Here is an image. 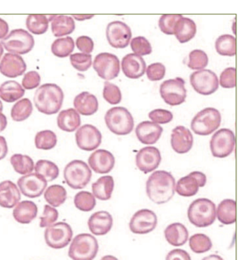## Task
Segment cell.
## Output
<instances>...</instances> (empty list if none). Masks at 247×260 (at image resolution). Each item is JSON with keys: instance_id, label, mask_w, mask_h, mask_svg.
Returning a JSON list of instances; mask_svg holds the SVG:
<instances>
[{"instance_id": "1", "label": "cell", "mask_w": 247, "mask_h": 260, "mask_svg": "<svg viewBox=\"0 0 247 260\" xmlns=\"http://www.w3.org/2000/svg\"><path fill=\"white\" fill-rule=\"evenodd\" d=\"M175 188L174 177L165 171H155L146 181V194L158 205L169 202L174 196Z\"/></svg>"}, {"instance_id": "2", "label": "cell", "mask_w": 247, "mask_h": 260, "mask_svg": "<svg viewBox=\"0 0 247 260\" xmlns=\"http://www.w3.org/2000/svg\"><path fill=\"white\" fill-rule=\"evenodd\" d=\"M64 93L62 88L54 84L42 85L34 93V102L36 108L45 115L58 113L62 108Z\"/></svg>"}, {"instance_id": "3", "label": "cell", "mask_w": 247, "mask_h": 260, "mask_svg": "<svg viewBox=\"0 0 247 260\" xmlns=\"http://www.w3.org/2000/svg\"><path fill=\"white\" fill-rule=\"evenodd\" d=\"M188 218L196 227H208L215 221V205L208 199H197L189 207Z\"/></svg>"}, {"instance_id": "4", "label": "cell", "mask_w": 247, "mask_h": 260, "mask_svg": "<svg viewBox=\"0 0 247 260\" xmlns=\"http://www.w3.org/2000/svg\"><path fill=\"white\" fill-rule=\"evenodd\" d=\"M99 251V244L95 236L88 234H78L73 239L68 256L73 260H92Z\"/></svg>"}, {"instance_id": "5", "label": "cell", "mask_w": 247, "mask_h": 260, "mask_svg": "<svg viewBox=\"0 0 247 260\" xmlns=\"http://www.w3.org/2000/svg\"><path fill=\"white\" fill-rule=\"evenodd\" d=\"M105 120L109 130L116 135H128L134 129V118L130 112L122 107H115L109 110Z\"/></svg>"}, {"instance_id": "6", "label": "cell", "mask_w": 247, "mask_h": 260, "mask_svg": "<svg viewBox=\"0 0 247 260\" xmlns=\"http://www.w3.org/2000/svg\"><path fill=\"white\" fill-rule=\"evenodd\" d=\"M63 175L68 186L73 189H82L91 181L92 173L86 162L76 159L68 163Z\"/></svg>"}, {"instance_id": "7", "label": "cell", "mask_w": 247, "mask_h": 260, "mask_svg": "<svg viewBox=\"0 0 247 260\" xmlns=\"http://www.w3.org/2000/svg\"><path fill=\"white\" fill-rule=\"evenodd\" d=\"M221 123V113L217 109L207 108L194 117L191 123V128L197 135L208 136L217 130Z\"/></svg>"}, {"instance_id": "8", "label": "cell", "mask_w": 247, "mask_h": 260, "mask_svg": "<svg viewBox=\"0 0 247 260\" xmlns=\"http://www.w3.org/2000/svg\"><path fill=\"white\" fill-rule=\"evenodd\" d=\"M1 44L9 53L25 54L33 49L35 41L27 30L19 28L12 30L2 40Z\"/></svg>"}, {"instance_id": "9", "label": "cell", "mask_w": 247, "mask_h": 260, "mask_svg": "<svg viewBox=\"0 0 247 260\" xmlns=\"http://www.w3.org/2000/svg\"><path fill=\"white\" fill-rule=\"evenodd\" d=\"M72 228L67 222H59L47 227L44 240L47 245L54 249L66 247L72 240Z\"/></svg>"}, {"instance_id": "10", "label": "cell", "mask_w": 247, "mask_h": 260, "mask_svg": "<svg viewBox=\"0 0 247 260\" xmlns=\"http://www.w3.org/2000/svg\"><path fill=\"white\" fill-rule=\"evenodd\" d=\"M160 96L170 106L181 105L187 99L185 81L180 77L165 81L160 88Z\"/></svg>"}, {"instance_id": "11", "label": "cell", "mask_w": 247, "mask_h": 260, "mask_svg": "<svg viewBox=\"0 0 247 260\" xmlns=\"http://www.w3.org/2000/svg\"><path fill=\"white\" fill-rule=\"evenodd\" d=\"M235 144L234 133L228 128L220 129L211 139V152L214 157H227L233 152Z\"/></svg>"}, {"instance_id": "12", "label": "cell", "mask_w": 247, "mask_h": 260, "mask_svg": "<svg viewBox=\"0 0 247 260\" xmlns=\"http://www.w3.org/2000/svg\"><path fill=\"white\" fill-rule=\"evenodd\" d=\"M94 69L102 79H115L120 73V60L115 54L103 52L97 54L94 60Z\"/></svg>"}, {"instance_id": "13", "label": "cell", "mask_w": 247, "mask_h": 260, "mask_svg": "<svg viewBox=\"0 0 247 260\" xmlns=\"http://www.w3.org/2000/svg\"><path fill=\"white\" fill-rule=\"evenodd\" d=\"M192 87L197 93L208 96L215 92L219 87L217 75L210 70H200L190 76Z\"/></svg>"}, {"instance_id": "14", "label": "cell", "mask_w": 247, "mask_h": 260, "mask_svg": "<svg viewBox=\"0 0 247 260\" xmlns=\"http://www.w3.org/2000/svg\"><path fill=\"white\" fill-rule=\"evenodd\" d=\"M106 36L109 44L114 48L124 49L130 43L132 33L130 27L122 21H113L107 26Z\"/></svg>"}, {"instance_id": "15", "label": "cell", "mask_w": 247, "mask_h": 260, "mask_svg": "<svg viewBox=\"0 0 247 260\" xmlns=\"http://www.w3.org/2000/svg\"><path fill=\"white\" fill-rule=\"evenodd\" d=\"M158 217L151 210L144 209L136 212L131 219L129 227L131 232L135 234H149L156 229Z\"/></svg>"}, {"instance_id": "16", "label": "cell", "mask_w": 247, "mask_h": 260, "mask_svg": "<svg viewBox=\"0 0 247 260\" xmlns=\"http://www.w3.org/2000/svg\"><path fill=\"white\" fill-rule=\"evenodd\" d=\"M20 191L28 198L42 196L47 186V181L37 173H29L20 177L18 181Z\"/></svg>"}, {"instance_id": "17", "label": "cell", "mask_w": 247, "mask_h": 260, "mask_svg": "<svg viewBox=\"0 0 247 260\" xmlns=\"http://www.w3.org/2000/svg\"><path fill=\"white\" fill-rule=\"evenodd\" d=\"M102 136L98 128L86 124L78 129L76 133V142L78 148L91 152L100 147Z\"/></svg>"}, {"instance_id": "18", "label": "cell", "mask_w": 247, "mask_h": 260, "mask_svg": "<svg viewBox=\"0 0 247 260\" xmlns=\"http://www.w3.org/2000/svg\"><path fill=\"white\" fill-rule=\"evenodd\" d=\"M207 183V176L199 171H194L188 176L180 178L177 183L175 191L180 196L193 197L199 191V187H204Z\"/></svg>"}, {"instance_id": "19", "label": "cell", "mask_w": 247, "mask_h": 260, "mask_svg": "<svg viewBox=\"0 0 247 260\" xmlns=\"http://www.w3.org/2000/svg\"><path fill=\"white\" fill-rule=\"evenodd\" d=\"M160 162L161 154L157 147H144L136 156V166L145 174L155 171L159 167Z\"/></svg>"}, {"instance_id": "20", "label": "cell", "mask_w": 247, "mask_h": 260, "mask_svg": "<svg viewBox=\"0 0 247 260\" xmlns=\"http://www.w3.org/2000/svg\"><path fill=\"white\" fill-rule=\"evenodd\" d=\"M26 69V63L19 54L6 53L0 62V73L11 79L22 76Z\"/></svg>"}, {"instance_id": "21", "label": "cell", "mask_w": 247, "mask_h": 260, "mask_svg": "<svg viewBox=\"0 0 247 260\" xmlns=\"http://www.w3.org/2000/svg\"><path fill=\"white\" fill-rule=\"evenodd\" d=\"M88 162L95 173L105 174L113 169L115 160L111 152L105 149H98L90 155Z\"/></svg>"}, {"instance_id": "22", "label": "cell", "mask_w": 247, "mask_h": 260, "mask_svg": "<svg viewBox=\"0 0 247 260\" xmlns=\"http://www.w3.org/2000/svg\"><path fill=\"white\" fill-rule=\"evenodd\" d=\"M170 143L175 152L180 154H186L193 147V135L188 128L180 125L173 129Z\"/></svg>"}, {"instance_id": "23", "label": "cell", "mask_w": 247, "mask_h": 260, "mask_svg": "<svg viewBox=\"0 0 247 260\" xmlns=\"http://www.w3.org/2000/svg\"><path fill=\"white\" fill-rule=\"evenodd\" d=\"M121 66L122 72L129 79H139L145 74V61L138 54H128L122 58Z\"/></svg>"}, {"instance_id": "24", "label": "cell", "mask_w": 247, "mask_h": 260, "mask_svg": "<svg viewBox=\"0 0 247 260\" xmlns=\"http://www.w3.org/2000/svg\"><path fill=\"white\" fill-rule=\"evenodd\" d=\"M113 225L112 215L106 211L95 212L88 221L89 231L96 236H105L111 230Z\"/></svg>"}, {"instance_id": "25", "label": "cell", "mask_w": 247, "mask_h": 260, "mask_svg": "<svg viewBox=\"0 0 247 260\" xmlns=\"http://www.w3.org/2000/svg\"><path fill=\"white\" fill-rule=\"evenodd\" d=\"M163 128L154 122H141L136 128V135L139 142L144 144H154L158 142Z\"/></svg>"}, {"instance_id": "26", "label": "cell", "mask_w": 247, "mask_h": 260, "mask_svg": "<svg viewBox=\"0 0 247 260\" xmlns=\"http://www.w3.org/2000/svg\"><path fill=\"white\" fill-rule=\"evenodd\" d=\"M21 199L19 188L11 181L0 183V207L11 209L20 202Z\"/></svg>"}, {"instance_id": "27", "label": "cell", "mask_w": 247, "mask_h": 260, "mask_svg": "<svg viewBox=\"0 0 247 260\" xmlns=\"http://www.w3.org/2000/svg\"><path fill=\"white\" fill-rule=\"evenodd\" d=\"M73 105L78 113L89 116L96 113L99 109L98 100L92 93L83 91L73 100Z\"/></svg>"}, {"instance_id": "28", "label": "cell", "mask_w": 247, "mask_h": 260, "mask_svg": "<svg viewBox=\"0 0 247 260\" xmlns=\"http://www.w3.org/2000/svg\"><path fill=\"white\" fill-rule=\"evenodd\" d=\"M54 37H62L72 34L76 28V23L72 17L68 15H52L48 17Z\"/></svg>"}, {"instance_id": "29", "label": "cell", "mask_w": 247, "mask_h": 260, "mask_svg": "<svg viewBox=\"0 0 247 260\" xmlns=\"http://www.w3.org/2000/svg\"><path fill=\"white\" fill-rule=\"evenodd\" d=\"M38 207L34 202L25 200L18 202L13 210V217L18 223L29 224L36 218Z\"/></svg>"}, {"instance_id": "30", "label": "cell", "mask_w": 247, "mask_h": 260, "mask_svg": "<svg viewBox=\"0 0 247 260\" xmlns=\"http://www.w3.org/2000/svg\"><path fill=\"white\" fill-rule=\"evenodd\" d=\"M57 123V126L63 132H73L81 125V117L75 109H67L59 113Z\"/></svg>"}, {"instance_id": "31", "label": "cell", "mask_w": 247, "mask_h": 260, "mask_svg": "<svg viewBox=\"0 0 247 260\" xmlns=\"http://www.w3.org/2000/svg\"><path fill=\"white\" fill-rule=\"evenodd\" d=\"M166 241L173 246L184 245L189 239V232L187 228L179 222L170 224L165 230Z\"/></svg>"}, {"instance_id": "32", "label": "cell", "mask_w": 247, "mask_h": 260, "mask_svg": "<svg viewBox=\"0 0 247 260\" xmlns=\"http://www.w3.org/2000/svg\"><path fill=\"white\" fill-rule=\"evenodd\" d=\"M196 33L197 25L194 20L181 17L177 21L174 28V35L180 43H187L192 40L195 37Z\"/></svg>"}, {"instance_id": "33", "label": "cell", "mask_w": 247, "mask_h": 260, "mask_svg": "<svg viewBox=\"0 0 247 260\" xmlns=\"http://www.w3.org/2000/svg\"><path fill=\"white\" fill-rule=\"evenodd\" d=\"M24 94V88L17 81H5L0 86V98L6 103H12L18 101Z\"/></svg>"}, {"instance_id": "34", "label": "cell", "mask_w": 247, "mask_h": 260, "mask_svg": "<svg viewBox=\"0 0 247 260\" xmlns=\"http://www.w3.org/2000/svg\"><path fill=\"white\" fill-rule=\"evenodd\" d=\"M115 183L112 176H102L92 184L93 195L98 200L107 201L110 200Z\"/></svg>"}, {"instance_id": "35", "label": "cell", "mask_w": 247, "mask_h": 260, "mask_svg": "<svg viewBox=\"0 0 247 260\" xmlns=\"http://www.w3.org/2000/svg\"><path fill=\"white\" fill-rule=\"evenodd\" d=\"M218 220L224 225L236 222V202L233 200H223L217 209Z\"/></svg>"}, {"instance_id": "36", "label": "cell", "mask_w": 247, "mask_h": 260, "mask_svg": "<svg viewBox=\"0 0 247 260\" xmlns=\"http://www.w3.org/2000/svg\"><path fill=\"white\" fill-rule=\"evenodd\" d=\"M46 202L53 207H60L67 200V191L60 185H52L44 192Z\"/></svg>"}, {"instance_id": "37", "label": "cell", "mask_w": 247, "mask_h": 260, "mask_svg": "<svg viewBox=\"0 0 247 260\" xmlns=\"http://www.w3.org/2000/svg\"><path fill=\"white\" fill-rule=\"evenodd\" d=\"M36 173L43 177L47 182L54 181L59 176V170L57 165L52 161L41 159L34 166Z\"/></svg>"}, {"instance_id": "38", "label": "cell", "mask_w": 247, "mask_h": 260, "mask_svg": "<svg viewBox=\"0 0 247 260\" xmlns=\"http://www.w3.org/2000/svg\"><path fill=\"white\" fill-rule=\"evenodd\" d=\"M33 112V105L28 98L17 102L11 109V118L14 121L22 122L27 120Z\"/></svg>"}, {"instance_id": "39", "label": "cell", "mask_w": 247, "mask_h": 260, "mask_svg": "<svg viewBox=\"0 0 247 260\" xmlns=\"http://www.w3.org/2000/svg\"><path fill=\"white\" fill-rule=\"evenodd\" d=\"M215 49L221 55L233 57L236 54V39L229 35H221L216 40Z\"/></svg>"}, {"instance_id": "40", "label": "cell", "mask_w": 247, "mask_h": 260, "mask_svg": "<svg viewBox=\"0 0 247 260\" xmlns=\"http://www.w3.org/2000/svg\"><path fill=\"white\" fill-rule=\"evenodd\" d=\"M10 163L13 169L20 175L29 174L34 169L33 159L28 155L21 154H15L10 157Z\"/></svg>"}, {"instance_id": "41", "label": "cell", "mask_w": 247, "mask_h": 260, "mask_svg": "<svg viewBox=\"0 0 247 260\" xmlns=\"http://www.w3.org/2000/svg\"><path fill=\"white\" fill-rule=\"evenodd\" d=\"M48 17L44 15H30L27 17L26 27L30 33L44 35L49 28Z\"/></svg>"}, {"instance_id": "42", "label": "cell", "mask_w": 247, "mask_h": 260, "mask_svg": "<svg viewBox=\"0 0 247 260\" xmlns=\"http://www.w3.org/2000/svg\"><path fill=\"white\" fill-rule=\"evenodd\" d=\"M75 43L72 37L59 38L54 41L51 46V51L57 57H67L74 50Z\"/></svg>"}, {"instance_id": "43", "label": "cell", "mask_w": 247, "mask_h": 260, "mask_svg": "<svg viewBox=\"0 0 247 260\" xmlns=\"http://www.w3.org/2000/svg\"><path fill=\"white\" fill-rule=\"evenodd\" d=\"M34 142L37 149L50 150L57 145V138L52 131L44 130L37 133Z\"/></svg>"}, {"instance_id": "44", "label": "cell", "mask_w": 247, "mask_h": 260, "mask_svg": "<svg viewBox=\"0 0 247 260\" xmlns=\"http://www.w3.org/2000/svg\"><path fill=\"white\" fill-rule=\"evenodd\" d=\"M189 246L194 252L202 254L212 249V243L207 235L197 234L192 236L189 239Z\"/></svg>"}, {"instance_id": "45", "label": "cell", "mask_w": 247, "mask_h": 260, "mask_svg": "<svg viewBox=\"0 0 247 260\" xmlns=\"http://www.w3.org/2000/svg\"><path fill=\"white\" fill-rule=\"evenodd\" d=\"M96 200L92 193L88 191H80L74 197V205L78 210L90 212L96 206Z\"/></svg>"}, {"instance_id": "46", "label": "cell", "mask_w": 247, "mask_h": 260, "mask_svg": "<svg viewBox=\"0 0 247 260\" xmlns=\"http://www.w3.org/2000/svg\"><path fill=\"white\" fill-rule=\"evenodd\" d=\"M188 67L192 70H202L208 64L209 58L207 54L201 50L195 49L189 54Z\"/></svg>"}, {"instance_id": "47", "label": "cell", "mask_w": 247, "mask_h": 260, "mask_svg": "<svg viewBox=\"0 0 247 260\" xmlns=\"http://www.w3.org/2000/svg\"><path fill=\"white\" fill-rule=\"evenodd\" d=\"M73 68L80 72H85L90 69L92 64V57L90 54L75 53L70 57Z\"/></svg>"}, {"instance_id": "48", "label": "cell", "mask_w": 247, "mask_h": 260, "mask_svg": "<svg viewBox=\"0 0 247 260\" xmlns=\"http://www.w3.org/2000/svg\"><path fill=\"white\" fill-rule=\"evenodd\" d=\"M103 98L107 103L111 105H117L121 102L122 93L116 85L105 81L104 86Z\"/></svg>"}, {"instance_id": "49", "label": "cell", "mask_w": 247, "mask_h": 260, "mask_svg": "<svg viewBox=\"0 0 247 260\" xmlns=\"http://www.w3.org/2000/svg\"><path fill=\"white\" fill-rule=\"evenodd\" d=\"M181 17V15H162L159 20L160 29L165 35H174L175 24Z\"/></svg>"}, {"instance_id": "50", "label": "cell", "mask_w": 247, "mask_h": 260, "mask_svg": "<svg viewBox=\"0 0 247 260\" xmlns=\"http://www.w3.org/2000/svg\"><path fill=\"white\" fill-rule=\"evenodd\" d=\"M131 49L138 55H148L152 52L151 44L144 37H137L133 39L131 42Z\"/></svg>"}, {"instance_id": "51", "label": "cell", "mask_w": 247, "mask_h": 260, "mask_svg": "<svg viewBox=\"0 0 247 260\" xmlns=\"http://www.w3.org/2000/svg\"><path fill=\"white\" fill-rule=\"evenodd\" d=\"M59 217V212L53 207L44 205L43 215L40 217L41 228H47L52 225Z\"/></svg>"}, {"instance_id": "52", "label": "cell", "mask_w": 247, "mask_h": 260, "mask_svg": "<svg viewBox=\"0 0 247 260\" xmlns=\"http://www.w3.org/2000/svg\"><path fill=\"white\" fill-rule=\"evenodd\" d=\"M220 84L223 88H233L236 86V69L228 68L221 73Z\"/></svg>"}, {"instance_id": "53", "label": "cell", "mask_w": 247, "mask_h": 260, "mask_svg": "<svg viewBox=\"0 0 247 260\" xmlns=\"http://www.w3.org/2000/svg\"><path fill=\"white\" fill-rule=\"evenodd\" d=\"M149 118L155 123L166 124L172 121L173 115L169 110L156 109L149 113Z\"/></svg>"}, {"instance_id": "54", "label": "cell", "mask_w": 247, "mask_h": 260, "mask_svg": "<svg viewBox=\"0 0 247 260\" xmlns=\"http://www.w3.org/2000/svg\"><path fill=\"white\" fill-rule=\"evenodd\" d=\"M166 69L164 64L160 62L151 64L146 69V76L151 81H160L165 77Z\"/></svg>"}, {"instance_id": "55", "label": "cell", "mask_w": 247, "mask_h": 260, "mask_svg": "<svg viewBox=\"0 0 247 260\" xmlns=\"http://www.w3.org/2000/svg\"><path fill=\"white\" fill-rule=\"evenodd\" d=\"M41 83V76L37 71H29L24 75L22 80V86L27 90H32L38 87Z\"/></svg>"}, {"instance_id": "56", "label": "cell", "mask_w": 247, "mask_h": 260, "mask_svg": "<svg viewBox=\"0 0 247 260\" xmlns=\"http://www.w3.org/2000/svg\"><path fill=\"white\" fill-rule=\"evenodd\" d=\"M76 47L82 53L90 54L92 52L95 44L90 37L81 36L76 40Z\"/></svg>"}, {"instance_id": "57", "label": "cell", "mask_w": 247, "mask_h": 260, "mask_svg": "<svg viewBox=\"0 0 247 260\" xmlns=\"http://www.w3.org/2000/svg\"><path fill=\"white\" fill-rule=\"evenodd\" d=\"M165 259L167 260H190L191 256L187 251L174 249L169 252Z\"/></svg>"}, {"instance_id": "58", "label": "cell", "mask_w": 247, "mask_h": 260, "mask_svg": "<svg viewBox=\"0 0 247 260\" xmlns=\"http://www.w3.org/2000/svg\"><path fill=\"white\" fill-rule=\"evenodd\" d=\"M8 152V143L4 137L0 136V160L6 157Z\"/></svg>"}, {"instance_id": "59", "label": "cell", "mask_w": 247, "mask_h": 260, "mask_svg": "<svg viewBox=\"0 0 247 260\" xmlns=\"http://www.w3.org/2000/svg\"><path fill=\"white\" fill-rule=\"evenodd\" d=\"M9 31V26L5 20L0 18V40H3L7 37Z\"/></svg>"}, {"instance_id": "60", "label": "cell", "mask_w": 247, "mask_h": 260, "mask_svg": "<svg viewBox=\"0 0 247 260\" xmlns=\"http://www.w3.org/2000/svg\"><path fill=\"white\" fill-rule=\"evenodd\" d=\"M8 120L6 116L3 113H0V132H3L7 128Z\"/></svg>"}, {"instance_id": "61", "label": "cell", "mask_w": 247, "mask_h": 260, "mask_svg": "<svg viewBox=\"0 0 247 260\" xmlns=\"http://www.w3.org/2000/svg\"><path fill=\"white\" fill-rule=\"evenodd\" d=\"M93 17L94 15H73L72 18H75L76 20H79V21H83V20L91 19Z\"/></svg>"}, {"instance_id": "62", "label": "cell", "mask_w": 247, "mask_h": 260, "mask_svg": "<svg viewBox=\"0 0 247 260\" xmlns=\"http://www.w3.org/2000/svg\"><path fill=\"white\" fill-rule=\"evenodd\" d=\"M3 52H4V49H3V45H2L1 42H0V59H1Z\"/></svg>"}, {"instance_id": "63", "label": "cell", "mask_w": 247, "mask_h": 260, "mask_svg": "<svg viewBox=\"0 0 247 260\" xmlns=\"http://www.w3.org/2000/svg\"><path fill=\"white\" fill-rule=\"evenodd\" d=\"M3 103H2L1 101H0V113H3Z\"/></svg>"}]
</instances>
